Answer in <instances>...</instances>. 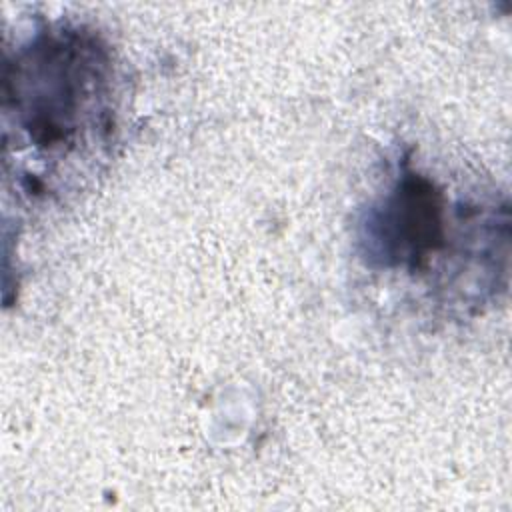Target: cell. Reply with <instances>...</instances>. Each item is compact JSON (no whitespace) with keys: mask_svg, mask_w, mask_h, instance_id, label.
Listing matches in <instances>:
<instances>
[{"mask_svg":"<svg viewBox=\"0 0 512 512\" xmlns=\"http://www.w3.org/2000/svg\"><path fill=\"white\" fill-rule=\"evenodd\" d=\"M110 56L80 28H48L4 68V114L38 152H68L104 120Z\"/></svg>","mask_w":512,"mask_h":512,"instance_id":"1","label":"cell"},{"mask_svg":"<svg viewBox=\"0 0 512 512\" xmlns=\"http://www.w3.org/2000/svg\"><path fill=\"white\" fill-rule=\"evenodd\" d=\"M444 194L424 174L404 168L380 204L368 210L362 244L380 268L424 270L446 244Z\"/></svg>","mask_w":512,"mask_h":512,"instance_id":"2","label":"cell"}]
</instances>
